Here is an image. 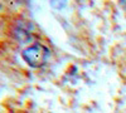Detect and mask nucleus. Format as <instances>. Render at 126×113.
Listing matches in <instances>:
<instances>
[{"mask_svg": "<svg viewBox=\"0 0 126 113\" xmlns=\"http://www.w3.org/2000/svg\"><path fill=\"white\" fill-rule=\"evenodd\" d=\"M48 55H49L48 48L40 43H34V44L27 47L22 53V57L25 60V63L30 65L32 68L43 67L47 63Z\"/></svg>", "mask_w": 126, "mask_h": 113, "instance_id": "obj_1", "label": "nucleus"}]
</instances>
